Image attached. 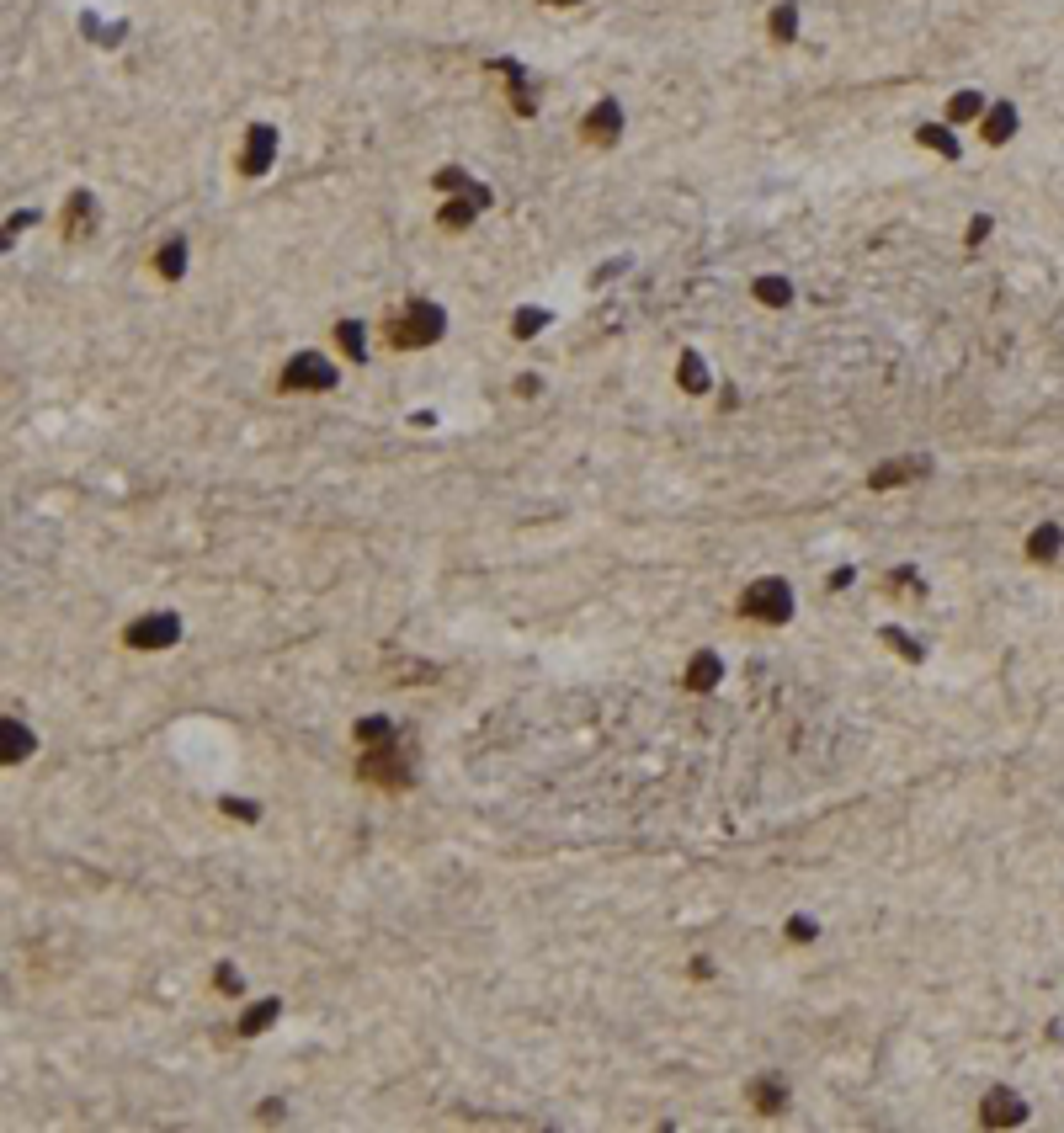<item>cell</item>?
Returning a JSON list of instances; mask_svg holds the SVG:
<instances>
[{"label": "cell", "mask_w": 1064, "mask_h": 1133, "mask_svg": "<svg viewBox=\"0 0 1064 1133\" xmlns=\"http://www.w3.org/2000/svg\"><path fill=\"white\" fill-rule=\"evenodd\" d=\"M984 144H1011V133H1016V107L1011 101H995V107H984Z\"/></svg>", "instance_id": "16"}, {"label": "cell", "mask_w": 1064, "mask_h": 1133, "mask_svg": "<svg viewBox=\"0 0 1064 1133\" xmlns=\"http://www.w3.org/2000/svg\"><path fill=\"white\" fill-rule=\"evenodd\" d=\"M766 32H772V43H794L798 38V0H777L772 17H766Z\"/></svg>", "instance_id": "22"}, {"label": "cell", "mask_w": 1064, "mask_h": 1133, "mask_svg": "<svg viewBox=\"0 0 1064 1133\" xmlns=\"http://www.w3.org/2000/svg\"><path fill=\"white\" fill-rule=\"evenodd\" d=\"M788 937H794V942H814V921L809 915H794V921H788Z\"/></svg>", "instance_id": "32"}, {"label": "cell", "mask_w": 1064, "mask_h": 1133, "mask_svg": "<svg viewBox=\"0 0 1064 1133\" xmlns=\"http://www.w3.org/2000/svg\"><path fill=\"white\" fill-rule=\"evenodd\" d=\"M618 133H622V107H618V96H602L591 112H585V123H581V139L591 144V150H613V144H618Z\"/></svg>", "instance_id": "6"}, {"label": "cell", "mask_w": 1064, "mask_h": 1133, "mask_svg": "<svg viewBox=\"0 0 1064 1133\" xmlns=\"http://www.w3.org/2000/svg\"><path fill=\"white\" fill-rule=\"evenodd\" d=\"M719 676H724V660H719L713 650H703V655H692V660H687V687H692V692H713V687H719Z\"/></svg>", "instance_id": "17"}, {"label": "cell", "mask_w": 1064, "mask_h": 1133, "mask_svg": "<svg viewBox=\"0 0 1064 1133\" xmlns=\"http://www.w3.org/2000/svg\"><path fill=\"white\" fill-rule=\"evenodd\" d=\"M543 325H549V309H516L512 314V336H516V341H532Z\"/></svg>", "instance_id": "27"}, {"label": "cell", "mask_w": 1064, "mask_h": 1133, "mask_svg": "<svg viewBox=\"0 0 1064 1133\" xmlns=\"http://www.w3.org/2000/svg\"><path fill=\"white\" fill-rule=\"evenodd\" d=\"M32 745H38V740H32V729H21L17 719H6V729H0V761L17 766L21 756H32Z\"/></svg>", "instance_id": "20"}, {"label": "cell", "mask_w": 1064, "mask_h": 1133, "mask_svg": "<svg viewBox=\"0 0 1064 1133\" xmlns=\"http://www.w3.org/2000/svg\"><path fill=\"white\" fill-rule=\"evenodd\" d=\"M357 777H362V783H372V788H389V793L410 788V766H405L400 751H394V740L389 745H368L362 761H357Z\"/></svg>", "instance_id": "4"}, {"label": "cell", "mask_w": 1064, "mask_h": 1133, "mask_svg": "<svg viewBox=\"0 0 1064 1133\" xmlns=\"http://www.w3.org/2000/svg\"><path fill=\"white\" fill-rule=\"evenodd\" d=\"M155 271H160L165 282H181V277H187V240H181V234H171V240L155 251Z\"/></svg>", "instance_id": "19"}, {"label": "cell", "mask_w": 1064, "mask_h": 1133, "mask_svg": "<svg viewBox=\"0 0 1064 1133\" xmlns=\"http://www.w3.org/2000/svg\"><path fill=\"white\" fill-rule=\"evenodd\" d=\"M213 990H219V995H240V990H245L240 969H234V963H219V974H213Z\"/></svg>", "instance_id": "30"}, {"label": "cell", "mask_w": 1064, "mask_h": 1133, "mask_svg": "<svg viewBox=\"0 0 1064 1133\" xmlns=\"http://www.w3.org/2000/svg\"><path fill=\"white\" fill-rule=\"evenodd\" d=\"M432 187L447 192V197H474L479 208H490V187H484V181H474L463 165H443V171L432 176Z\"/></svg>", "instance_id": "11"}, {"label": "cell", "mask_w": 1064, "mask_h": 1133, "mask_svg": "<svg viewBox=\"0 0 1064 1133\" xmlns=\"http://www.w3.org/2000/svg\"><path fill=\"white\" fill-rule=\"evenodd\" d=\"M277 1011H282V1006H277V995H271V1001H256L251 1011L240 1016V1038H262L266 1027L277 1022Z\"/></svg>", "instance_id": "25"}, {"label": "cell", "mask_w": 1064, "mask_h": 1133, "mask_svg": "<svg viewBox=\"0 0 1064 1133\" xmlns=\"http://www.w3.org/2000/svg\"><path fill=\"white\" fill-rule=\"evenodd\" d=\"M543 389V378H538V372H522V378H516V394H522V400H532V394H538Z\"/></svg>", "instance_id": "34"}, {"label": "cell", "mask_w": 1064, "mask_h": 1133, "mask_svg": "<svg viewBox=\"0 0 1064 1133\" xmlns=\"http://www.w3.org/2000/svg\"><path fill=\"white\" fill-rule=\"evenodd\" d=\"M383 331H389V346L394 351H426V346L443 341L447 309H443V303H432V299H405L400 309L383 320Z\"/></svg>", "instance_id": "1"}, {"label": "cell", "mask_w": 1064, "mask_h": 1133, "mask_svg": "<svg viewBox=\"0 0 1064 1133\" xmlns=\"http://www.w3.org/2000/svg\"><path fill=\"white\" fill-rule=\"evenodd\" d=\"M878 639H884L894 655H904V660H921V644H915L910 633H900V628H884V633H878Z\"/></svg>", "instance_id": "29"}, {"label": "cell", "mask_w": 1064, "mask_h": 1133, "mask_svg": "<svg viewBox=\"0 0 1064 1133\" xmlns=\"http://www.w3.org/2000/svg\"><path fill=\"white\" fill-rule=\"evenodd\" d=\"M745 1096H751V1107H756L762 1117H777V1113L788 1107V1080H783L777 1070H766V1075H756V1080L745 1085Z\"/></svg>", "instance_id": "10"}, {"label": "cell", "mask_w": 1064, "mask_h": 1133, "mask_svg": "<svg viewBox=\"0 0 1064 1133\" xmlns=\"http://www.w3.org/2000/svg\"><path fill=\"white\" fill-rule=\"evenodd\" d=\"M1022 1117H1027L1022 1096L1006 1091V1085H995V1091L984 1096V1107H979V1123H984V1128H1016Z\"/></svg>", "instance_id": "9"}, {"label": "cell", "mask_w": 1064, "mask_h": 1133, "mask_svg": "<svg viewBox=\"0 0 1064 1133\" xmlns=\"http://www.w3.org/2000/svg\"><path fill=\"white\" fill-rule=\"evenodd\" d=\"M676 383H682L687 394H708V362H703V351H692V346L682 351V362H676Z\"/></svg>", "instance_id": "18"}, {"label": "cell", "mask_w": 1064, "mask_h": 1133, "mask_svg": "<svg viewBox=\"0 0 1064 1133\" xmlns=\"http://www.w3.org/2000/svg\"><path fill=\"white\" fill-rule=\"evenodd\" d=\"M394 740V724L389 719H362L357 724V745L368 751V745H389Z\"/></svg>", "instance_id": "28"}, {"label": "cell", "mask_w": 1064, "mask_h": 1133, "mask_svg": "<svg viewBox=\"0 0 1064 1133\" xmlns=\"http://www.w3.org/2000/svg\"><path fill=\"white\" fill-rule=\"evenodd\" d=\"M915 144H926V150L942 155V160H958V155H964L958 150V133H947L942 123H921V128H915Z\"/></svg>", "instance_id": "21"}, {"label": "cell", "mask_w": 1064, "mask_h": 1133, "mask_svg": "<svg viewBox=\"0 0 1064 1133\" xmlns=\"http://www.w3.org/2000/svg\"><path fill=\"white\" fill-rule=\"evenodd\" d=\"M495 70H501L506 81H512V112H516V118H532V112H538V96H532V86H527L522 64H516V59H495Z\"/></svg>", "instance_id": "13"}, {"label": "cell", "mask_w": 1064, "mask_h": 1133, "mask_svg": "<svg viewBox=\"0 0 1064 1133\" xmlns=\"http://www.w3.org/2000/svg\"><path fill=\"white\" fill-rule=\"evenodd\" d=\"M59 234H64V240H70V245H81V240H90V234H96V197H90L86 187L64 197V213H59Z\"/></svg>", "instance_id": "7"}, {"label": "cell", "mask_w": 1064, "mask_h": 1133, "mask_svg": "<svg viewBox=\"0 0 1064 1133\" xmlns=\"http://www.w3.org/2000/svg\"><path fill=\"white\" fill-rule=\"evenodd\" d=\"M176 639H181V618H176V612H155V618H139L128 628L133 650H171Z\"/></svg>", "instance_id": "8"}, {"label": "cell", "mask_w": 1064, "mask_h": 1133, "mask_svg": "<svg viewBox=\"0 0 1064 1133\" xmlns=\"http://www.w3.org/2000/svg\"><path fill=\"white\" fill-rule=\"evenodd\" d=\"M740 618L766 622V628L788 622V618H794V585H788L783 575H762V581H751V585H745V596H740Z\"/></svg>", "instance_id": "2"}, {"label": "cell", "mask_w": 1064, "mask_h": 1133, "mask_svg": "<svg viewBox=\"0 0 1064 1133\" xmlns=\"http://www.w3.org/2000/svg\"><path fill=\"white\" fill-rule=\"evenodd\" d=\"M271 160H277V128H271V123H251V128H245V144H240V160H234V165H240V176H266L271 171Z\"/></svg>", "instance_id": "5"}, {"label": "cell", "mask_w": 1064, "mask_h": 1133, "mask_svg": "<svg viewBox=\"0 0 1064 1133\" xmlns=\"http://www.w3.org/2000/svg\"><path fill=\"white\" fill-rule=\"evenodd\" d=\"M984 118V96L979 90H958V96H947V123H975Z\"/></svg>", "instance_id": "26"}, {"label": "cell", "mask_w": 1064, "mask_h": 1133, "mask_svg": "<svg viewBox=\"0 0 1064 1133\" xmlns=\"http://www.w3.org/2000/svg\"><path fill=\"white\" fill-rule=\"evenodd\" d=\"M277 389L282 394H325V389H336V368L320 351H293L277 372Z\"/></svg>", "instance_id": "3"}, {"label": "cell", "mask_w": 1064, "mask_h": 1133, "mask_svg": "<svg viewBox=\"0 0 1064 1133\" xmlns=\"http://www.w3.org/2000/svg\"><path fill=\"white\" fill-rule=\"evenodd\" d=\"M1059 549H1064V527L1059 522H1044V527L1027 532V559H1033V564L1059 559Z\"/></svg>", "instance_id": "15"}, {"label": "cell", "mask_w": 1064, "mask_h": 1133, "mask_svg": "<svg viewBox=\"0 0 1064 1133\" xmlns=\"http://www.w3.org/2000/svg\"><path fill=\"white\" fill-rule=\"evenodd\" d=\"M751 293L766 303V309H788V303H794V282L788 277H756Z\"/></svg>", "instance_id": "23"}, {"label": "cell", "mask_w": 1064, "mask_h": 1133, "mask_svg": "<svg viewBox=\"0 0 1064 1133\" xmlns=\"http://www.w3.org/2000/svg\"><path fill=\"white\" fill-rule=\"evenodd\" d=\"M543 6H581V0H543Z\"/></svg>", "instance_id": "35"}, {"label": "cell", "mask_w": 1064, "mask_h": 1133, "mask_svg": "<svg viewBox=\"0 0 1064 1133\" xmlns=\"http://www.w3.org/2000/svg\"><path fill=\"white\" fill-rule=\"evenodd\" d=\"M990 230H995V224H990V219H984V213H979V219L969 224V251H975V245H984V240H990Z\"/></svg>", "instance_id": "33"}, {"label": "cell", "mask_w": 1064, "mask_h": 1133, "mask_svg": "<svg viewBox=\"0 0 1064 1133\" xmlns=\"http://www.w3.org/2000/svg\"><path fill=\"white\" fill-rule=\"evenodd\" d=\"M479 213H484V208H479L474 197H447L443 213H437V230H443V234H463L474 219H479Z\"/></svg>", "instance_id": "14"}, {"label": "cell", "mask_w": 1064, "mask_h": 1133, "mask_svg": "<svg viewBox=\"0 0 1064 1133\" xmlns=\"http://www.w3.org/2000/svg\"><path fill=\"white\" fill-rule=\"evenodd\" d=\"M224 814H234V820H245V825L262 820V809H256L251 798H224Z\"/></svg>", "instance_id": "31"}, {"label": "cell", "mask_w": 1064, "mask_h": 1133, "mask_svg": "<svg viewBox=\"0 0 1064 1133\" xmlns=\"http://www.w3.org/2000/svg\"><path fill=\"white\" fill-rule=\"evenodd\" d=\"M336 346H341V357L368 362V331H362V320H341V325H336Z\"/></svg>", "instance_id": "24"}, {"label": "cell", "mask_w": 1064, "mask_h": 1133, "mask_svg": "<svg viewBox=\"0 0 1064 1133\" xmlns=\"http://www.w3.org/2000/svg\"><path fill=\"white\" fill-rule=\"evenodd\" d=\"M921 474H926L921 458H889V463H878V469L868 474V490H894V484H910V479H921Z\"/></svg>", "instance_id": "12"}]
</instances>
